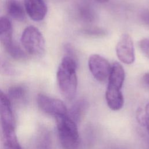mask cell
Instances as JSON below:
<instances>
[{
    "mask_svg": "<svg viewBox=\"0 0 149 149\" xmlns=\"http://www.w3.org/2000/svg\"><path fill=\"white\" fill-rule=\"evenodd\" d=\"M77 62L70 56L65 55L62 59L56 73L59 90L63 96L71 101L76 96L77 88L76 74Z\"/></svg>",
    "mask_w": 149,
    "mask_h": 149,
    "instance_id": "cell-1",
    "label": "cell"
},
{
    "mask_svg": "<svg viewBox=\"0 0 149 149\" xmlns=\"http://www.w3.org/2000/svg\"><path fill=\"white\" fill-rule=\"evenodd\" d=\"M59 139L63 149H79L80 139L77 123L68 116L55 117Z\"/></svg>",
    "mask_w": 149,
    "mask_h": 149,
    "instance_id": "cell-2",
    "label": "cell"
},
{
    "mask_svg": "<svg viewBox=\"0 0 149 149\" xmlns=\"http://www.w3.org/2000/svg\"><path fill=\"white\" fill-rule=\"evenodd\" d=\"M21 42L26 52L30 55L41 56L45 52L44 38L41 32L34 26H29L24 30Z\"/></svg>",
    "mask_w": 149,
    "mask_h": 149,
    "instance_id": "cell-3",
    "label": "cell"
},
{
    "mask_svg": "<svg viewBox=\"0 0 149 149\" xmlns=\"http://www.w3.org/2000/svg\"><path fill=\"white\" fill-rule=\"evenodd\" d=\"M88 66L95 80L100 82H104L108 80L111 65L105 58L98 54H93L88 58Z\"/></svg>",
    "mask_w": 149,
    "mask_h": 149,
    "instance_id": "cell-4",
    "label": "cell"
},
{
    "mask_svg": "<svg viewBox=\"0 0 149 149\" xmlns=\"http://www.w3.org/2000/svg\"><path fill=\"white\" fill-rule=\"evenodd\" d=\"M37 104L39 108L44 112L55 117L68 115V109L61 100L40 94L37 96Z\"/></svg>",
    "mask_w": 149,
    "mask_h": 149,
    "instance_id": "cell-5",
    "label": "cell"
},
{
    "mask_svg": "<svg viewBox=\"0 0 149 149\" xmlns=\"http://www.w3.org/2000/svg\"><path fill=\"white\" fill-rule=\"evenodd\" d=\"M116 54L120 62L125 64H132L135 61V51L132 37L125 33L116 44Z\"/></svg>",
    "mask_w": 149,
    "mask_h": 149,
    "instance_id": "cell-6",
    "label": "cell"
},
{
    "mask_svg": "<svg viewBox=\"0 0 149 149\" xmlns=\"http://www.w3.org/2000/svg\"><path fill=\"white\" fill-rule=\"evenodd\" d=\"M1 41L5 51L13 58L22 60L26 58V53L13 41L12 29L1 35Z\"/></svg>",
    "mask_w": 149,
    "mask_h": 149,
    "instance_id": "cell-7",
    "label": "cell"
},
{
    "mask_svg": "<svg viewBox=\"0 0 149 149\" xmlns=\"http://www.w3.org/2000/svg\"><path fill=\"white\" fill-rule=\"evenodd\" d=\"M122 87L108 84L105 92V100L108 107L112 111H119L123 106L124 98Z\"/></svg>",
    "mask_w": 149,
    "mask_h": 149,
    "instance_id": "cell-8",
    "label": "cell"
},
{
    "mask_svg": "<svg viewBox=\"0 0 149 149\" xmlns=\"http://www.w3.org/2000/svg\"><path fill=\"white\" fill-rule=\"evenodd\" d=\"M24 7L29 17L34 21L42 20L47 12V6L43 0H24Z\"/></svg>",
    "mask_w": 149,
    "mask_h": 149,
    "instance_id": "cell-9",
    "label": "cell"
},
{
    "mask_svg": "<svg viewBox=\"0 0 149 149\" xmlns=\"http://www.w3.org/2000/svg\"><path fill=\"white\" fill-rule=\"evenodd\" d=\"M0 137L4 149H22L15 132V127L0 122Z\"/></svg>",
    "mask_w": 149,
    "mask_h": 149,
    "instance_id": "cell-10",
    "label": "cell"
},
{
    "mask_svg": "<svg viewBox=\"0 0 149 149\" xmlns=\"http://www.w3.org/2000/svg\"><path fill=\"white\" fill-rule=\"evenodd\" d=\"M0 122L12 127H15L14 116L12 109L11 102L0 89Z\"/></svg>",
    "mask_w": 149,
    "mask_h": 149,
    "instance_id": "cell-11",
    "label": "cell"
},
{
    "mask_svg": "<svg viewBox=\"0 0 149 149\" xmlns=\"http://www.w3.org/2000/svg\"><path fill=\"white\" fill-rule=\"evenodd\" d=\"M87 107V102L84 100H78L73 105L69 111H68V116L77 124L81 121Z\"/></svg>",
    "mask_w": 149,
    "mask_h": 149,
    "instance_id": "cell-12",
    "label": "cell"
},
{
    "mask_svg": "<svg viewBox=\"0 0 149 149\" xmlns=\"http://www.w3.org/2000/svg\"><path fill=\"white\" fill-rule=\"evenodd\" d=\"M8 14L17 21H23L25 19V13L23 5L17 0H9L6 5Z\"/></svg>",
    "mask_w": 149,
    "mask_h": 149,
    "instance_id": "cell-13",
    "label": "cell"
},
{
    "mask_svg": "<svg viewBox=\"0 0 149 149\" xmlns=\"http://www.w3.org/2000/svg\"><path fill=\"white\" fill-rule=\"evenodd\" d=\"M26 94V88L21 85H15L10 87L8 90V97L10 101H19L23 100Z\"/></svg>",
    "mask_w": 149,
    "mask_h": 149,
    "instance_id": "cell-14",
    "label": "cell"
},
{
    "mask_svg": "<svg viewBox=\"0 0 149 149\" xmlns=\"http://www.w3.org/2000/svg\"><path fill=\"white\" fill-rule=\"evenodd\" d=\"M16 73L14 67L0 55V74L6 76H12Z\"/></svg>",
    "mask_w": 149,
    "mask_h": 149,
    "instance_id": "cell-15",
    "label": "cell"
},
{
    "mask_svg": "<svg viewBox=\"0 0 149 149\" xmlns=\"http://www.w3.org/2000/svg\"><path fill=\"white\" fill-rule=\"evenodd\" d=\"M80 17L86 22H91L94 19V12L93 9L87 5H83L79 8Z\"/></svg>",
    "mask_w": 149,
    "mask_h": 149,
    "instance_id": "cell-16",
    "label": "cell"
},
{
    "mask_svg": "<svg viewBox=\"0 0 149 149\" xmlns=\"http://www.w3.org/2000/svg\"><path fill=\"white\" fill-rule=\"evenodd\" d=\"M11 29L12 25L9 19L4 17H0V36Z\"/></svg>",
    "mask_w": 149,
    "mask_h": 149,
    "instance_id": "cell-17",
    "label": "cell"
},
{
    "mask_svg": "<svg viewBox=\"0 0 149 149\" xmlns=\"http://www.w3.org/2000/svg\"><path fill=\"white\" fill-rule=\"evenodd\" d=\"M139 46L141 51L149 59V38L141 39L139 42Z\"/></svg>",
    "mask_w": 149,
    "mask_h": 149,
    "instance_id": "cell-18",
    "label": "cell"
},
{
    "mask_svg": "<svg viewBox=\"0 0 149 149\" xmlns=\"http://www.w3.org/2000/svg\"><path fill=\"white\" fill-rule=\"evenodd\" d=\"M84 33L87 34L88 35L91 36H101L104 35L105 32L104 30H101L100 29H87L84 30Z\"/></svg>",
    "mask_w": 149,
    "mask_h": 149,
    "instance_id": "cell-19",
    "label": "cell"
},
{
    "mask_svg": "<svg viewBox=\"0 0 149 149\" xmlns=\"http://www.w3.org/2000/svg\"><path fill=\"white\" fill-rule=\"evenodd\" d=\"M143 123L146 126L147 129L149 133V102L145 107L144 114L143 115Z\"/></svg>",
    "mask_w": 149,
    "mask_h": 149,
    "instance_id": "cell-20",
    "label": "cell"
},
{
    "mask_svg": "<svg viewBox=\"0 0 149 149\" xmlns=\"http://www.w3.org/2000/svg\"><path fill=\"white\" fill-rule=\"evenodd\" d=\"M143 78H144V80L145 81V82H146L148 85H149V73H146L144 74Z\"/></svg>",
    "mask_w": 149,
    "mask_h": 149,
    "instance_id": "cell-21",
    "label": "cell"
},
{
    "mask_svg": "<svg viewBox=\"0 0 149 149\" xmlns=\"http://www.w3.org/2000/svg\"><path fill=\"white\" fill-rule=\"evenodd\" d=\"M94 1H96L98 2H100V3H105L107 2H108L109 0H94Z\"/></svg>",
    "mask_w": 149,
    "mask_h": 149,
    "instance_id": "cell-22",
    "label": "cell"
}]
</instances>
